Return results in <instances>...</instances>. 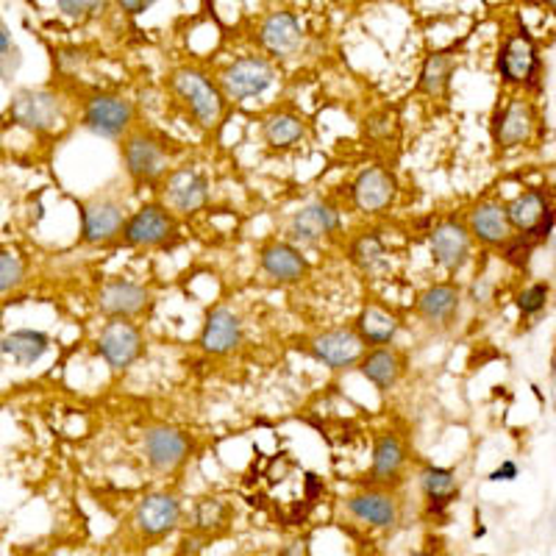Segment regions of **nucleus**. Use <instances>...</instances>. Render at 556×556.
<instances>
[{"label":"nucleus","instance_id":"nucleus-1","mask_svg":"<svg viewBox=\"0 0 556 556\" xmlns=\"http://www.w3.org/2000/svg\"><path fill=\"white\" fill-rule=\"evenodd\" d=\"M9 121L31 134H51L62 128L64 103L51 89H17L9 103Z\"/></svg>","mask_w":556,"mask_h":556},{"label":"nucleus","instance_id":"nucleus-2","mask_svg":"<svg viewBox=\"0 0 556 556\" xmlns=\"http://www.w3.org/2000/svg\"><path fill=\"white\" fill-rule=\"evenodd\" d=\"M173 89L181 98L184 106L190 109L192 121L203 128H212L220 123L223 109H226V98H223L220 87L208 81L198 70H178L173 76Z\"/></svg>","mask_w":556,"mask_h":556},{"label":"nucleus","instance_id":"nucleus-3","mask_svg":"<svg viewBox=\"0 0 556 556\" xmlns=\"http://www.w3.org/2000/svg\"><path fill=\"white\" fill-rule=\"evenodd\" d=\"M276 84V67L262 56H242L228 64L220 76V92L228 101L242 103L262 98Z\"/></svg>","mask_w":556,"mask_h":556},{"label":"nucleus","instance_id":"nucleus-4","mask_svg":"<svg viewBox=\"0 0 556 556\" xmlns=\"http://www.w3.org/2000/svg\"><path fill=\"white\" fill-rule=\"evenodd\" d=\"M134 114L137 112H134V103L128 98L101 92V96L89 98L87 106H84L81 126L96 137L121 139L131 131Z\"/></svg>","mask_w":556,"mask_h":556},{"label":"nucleus","instance_id":"nucleus-5","mask_svg":"<svg viewBox=\"0 0 556 556\" xmlns=\"http://www.w3.org/2000/svg\"><path fill=\"white\" fill-rule=\"evenodd\" d=\"M123 165L137 184H153L167 170V148L151 131H134L123 142Z\"/></svg>","mask_w":556,"mask_h":556},{"label":"nucleus","instance_id":"nucleus-6","mask_svg":"<svg viewBox=\"0 0 556 556\" xmlns=\"http://www.w3.org/2000/svg\"><path fill=\"white\" fill-rule=\"evenodd\" d=\"M128 215L117 198L98 195L81 203V240L87 245H109L123 235Z\"/></svg>","mask_w":556,"mask_h":556},{"label":"nucleus","instance_id":"nucleus-7","mask_svg":"<svg viewBox=\"0 0 556 556\" xmlns=\"http://www.w3.org/2000/svg\"><path fill=\"white\" fill-rule=\"evenodd\" d=\"M176 231L178 226L173 212H167V206H159V203H148V206L134 212L126 220V226H123V242L131 248L165 245L167 240L176 237Z\"/></svg>","mask_w":556,"mask_h":556},{"label":"nucleus","instance_id":"nucleus-8","mask_svg":"<svg viewBox=\"0 0 556 556\" xmlns=\"http://www.w3.org/2000/svg\"><path fill=\"white\" fill-rule=\"evenodd\" d=\"M540 51L534 39L526 31L513 34L506 39L504 51L498 56V73L506 84H515V87H534V81L540 78Z\"/></svg>","mask_w":556,"mask_h":556},{"label":"nucleus","instance_id":"nucleus-9","mask_svg":"<svg viewBox=\"0 0 556 556\" xmlns=\"http://www.w3.org/2000/svg\"><path fill=\"white\" fill-rule=\"evenodd\" d=\"M142 331L131 320H109L98 337V354L114 370L131 367L142 356Z\"/></svg>","mask_w":556,"mask_h":556},{"label":"nucleus","instance_id":"nucleus-10","mask_svg":"<svg viewBox=\"0 0 556 556\" xmlns=\"http://www.w3.org/2000/svg\"><path fill=\"white\" fill-rule=\"evenodd\" d=\"M142 448H146V459L153 470L170 473V470H178L184 462L190 459L192 440L190 434L170 429V426H156V429H151L146 434Z\"/></svg>","mask_w":556,"mask_h":556},{"label":"nucleus","instance_id":"nucleus-11","mask_svg":"<svg viewBox=\"0 0 556 556\" xmlns=\"http://www.w3.org/2000/svg\"><path fill=\"white\" fill-rule=\"evenodd\" d=\"M534 128H538L534 106L526 98H513L504 106V112L498 114V121H495V146H498V151H515V148L529 146L531 137H534Z\"/></svg>","mask_w":556,"mask_h":556},{"label":"nucleus","instance_id":"nucleus-12","mask_svg":"<svg viewBox=\"0 0 556 556\" xmlns=\"http://www.w3.org/2000/svg\"><path fill=\"white\" fill-rule=\"evenodd\" d=\"M429 248H431V256H434V262L443 270L448 273H456L465 267V262L470 260V231L465 223L454 220V217H448V220L437 223L434 228H431V237H429Z\"/></svg>","mask_w":556,"mask_h":556},{"label":"nucleus","instance_id":"nucleus-13","mask_svg":"<svg viewBox=\"0 0 556 556\" xmlns=\"http://www.w3.org/2000/svg\"><path fill=\"white\" fill-rule=\"evenodd\" d=\"M178 520H181V504L170 493L146 495L134 509V526L139 529V534L153 540L167 538L170 531H176Z\"/></svg>","mask_w":556,"mask_h":556},{"label":"nucleus","instance_id":"nucleus-14","mask_svg":"<svg viewBox=\"0 0 556 556\" xmlns=\"http://www.w3.org/2000/svg\"><path fill=\"white\" fill-rule=\"evenodd\" d=\"M351 195L359 212L367 215H379L384 208L392 206L395 195H399V178L392 176L387 167H367L356 176Z\"/></svg>","mask_w":556,"mask_h":556},{"label":"nucleus","instance_id":"nucleus-15","mask_svg":"<svg viewBox=\"0 0 556 556\" xmlns=\"http://www.w3.org/2000/svg\"><path fill=\"white\" fill-rule=\"evenodd\" d=\"M340 212L331 203L315 201L306 203L290 220V240L298 245H317L334 231H340Z\"/></svg>","mask_w":556,"mask_h":556},{"label":"nucleus","instance_id":"nucleus-16","mask_svg":"<svg viewBox=\"0 0 556 556\" xmlns=\"http://www.w3.org/2000/svg\"><path fill=\"white\" fill-rule=\"evenodd\" d=\"M148 301H151V292L128 278H114L98 292V309L109 320H131L139 312H146Z\"/></svg>","mask_w":556,"mask_h":556},{"label":"nucleus","instance_id":"nucleus-17","mask_svg":"<svg viewBox=\"0 0 556 556\" xmlns=\"http://www.w3.org/2000/svg\"><path fill=\"white\" fill-rule=\"evenodd\" d=\"M165 195L178 215H195L208 201V178L198 167H178L167 176Z\"/></svg>","mask_w":556,"mask_h":556},{"label":"nucleus","instance_id":"nucleus-18","mask_svg":"<svg viewBox=\"0 0 556 556\" xmlns=\"http://www.w3.org/2000/svg\"><path fill=\"white\" fill-rule=\"evenodd\" d=\"M362 348L365 345L354 329H331L317 334L309 351L317 362H323L331 370H348L362 359Z\"/></svg>","mask_w":556,"mask_h":556},{"label":"nucleus","instance_id":"nucleus-19","mask_svg":"<svg viewBox=\"0 0 556 556\" xmlns=\"http://www.w3.org/2000/svg\"><path fill=\"white\" fill-rule=\"evenodd\" d=\"M242 320L235 309L228 306H215V309L206 315L201 331V348L212 356H226L231 351H237L242 342Z\"/></svg>","mask_w":556,"mask_h":556},{"label":"nucleus","instance_id":"nucleus-20","mask_svg":"<svg viewBox=\"0 0 556 556\" xmlns=\"http://www.w3.org/2000/svg\"><path fill=\"white\" fill-rule=\"evenodd\" d=\"M260 265L265 276H270L273 281H281V285H295L309 273V262L301 253V248L290 245V242H270V245L262 248Z\"/></svg>","mask_w":556,"mask_h":556},{"label":"nucleus","instance_id":"nucleus-21","mask_svg":"<svg viewBox=\"0 0 556 556\" xmlns=\"http://www.w3.org/2000/svg\"><path fill=\"white\" fill-rule=\"evenodd\" d=\"M260 42L265 45V51L273 56H292L298 48L304 45V28L301 20L292 12H273L270 17L262 23Z\"/></svg>","mask_w":556,"mask_h":556},{"label":"nucleus","instance_id":"nucleus-22","mask_svg":"<svg viewBox=\"0 0 556 556\" xmlns=\"http://www.w3.org/2000/svg\"><path fill=\"white\" fill-rule=\"evenodd\" d=\"M348 513L354 515L362 523H370L376 529H392L399 523L401 509L395 495L381 493V490H367V493H356L348 498Z\"/></svg>","mask_w":556,"mask_h":556},{"label":"nucleus","instance_id":"nucleus-23","mask_svg":"<svg viewBox=\"0 0 556 556\" xmlns=\"http://www.w3.org/2000/svg\"><path fill=\"white\" fill-rule=\"evenodd\" d=\"M506 220L513 226V231H520V235H531L545 217L554 212L551 208V195L545 190H526L520 192L518 198L506 203Z\"/></svg>","mask_w":556,"mask_h":556},{"label":"nucleus","instance_id":"nucleus-24","mask_svg":"<svg viewBox=\"0 0 556 556\" xmlns=\"http://www.w3.org/2000/svg\"><path fill=\"white\" fill-rule=\"evenodd\" d=\"M470 237L484 245H504L513 237V226L506 220V208L498 201H484L470 212L468 220Z\"/></svg>","mask_w":556,"mask_h":556},{"label":"nucleus","instance_id":"nucleus-25","mask_svg":"<svg viewBox=\"0 0 556 556\" xmlns=\"http://www.w3.org/2000/svg\"><path fill=\"white\" fill-rule=\"evenodd\" d=\"M51 351V337L39 329H14L0 340V356L17 367H31Z\"/></svg>","mask_w":556,"mask_h":556},{"label":"nucleus","instance_id":"nucleus-26","mask_svg":"<svg viewBox=\"0 0 556 556\" xmlns=\"http://www.w3.org/2000/svg\"><path fill=\"white\" fill-rule=\"evenodd\" d=\"M359 374L365 376L376 390H392V387L399 384L401 374H404V362H401V356L395 354L392 348L381 345L374 348V351H367V354H362Z\"/></svg>","mask_w":556,"mask_h":556},{"label":"nucleus","instance_id":"nucleus-27","mask_svg":"<svg viewBox=\"0 0 556 556\" xmlns=\"http://www.w3.org/2000/svg\"><path fill=\"white\" fill-rule=\"evenodd\" d=\"M462 304V292L456 285H434L424 292V295L417 298V315L424 317L426 323L431 326H443V323H451L459 312Z\"/></svg>","mask_w":556,"mask_h":556},{"label":"nucleus","instance_id":"nucleus-28","mask_svg":"<svg viewBox=\"0 0 556 556\" xmlns=\"http://www.w3.org/2000/svg\"><path fill=\"white\" fill-rule=\"evenodd\" d=\"M262 137L273 151H290L306 139V121L295 112H276L262 123Z\"/></svg>","mask_w":556,"mask_h":556},{"label":"nucleus","instance_id":"nucleus-29","mask_svg":"<svg viewBox=\"0 0 556 556\" xmlns=\"http://www.w3.org/2000/svg\"><path fill=\"white\" fill-rule=\"evenodd\" d=\"M356 337L362 340V345H390L401 331L399 317L390 315V312L379 309V306H365L356 317Z\"/></svg>","mask_w":556,"mask_h":556},{"label":"nucleus","instance_id":"nucleus-30","mask_svg":"<svg viewBox=\"0 0 556 556\" xmlns=\"http://www.w3.org/2000/svg\"><path fill=\"white\" fill-rule=\"evenodd\" d=\"M406 465V448L401 443L399 434L384 431V434L376 440L374 448V479L376 481H392L399 479V473Z\"/></svg>","mask_w":556,"mask_h":556},{"label":"nucleus","instance_id":"nucleus-31","mask_svg":"<svg viewBox=\"0 0 556 556\" xmlns=\"http://www.w3.org/2000/svg\"><path fill=\"white\" fill-rule=\"evenodd\" d=\"M454 56L448 53H431L420 67V78H417V92H424L429 98H440L448 92L451 78H454Z\"/></svg>","mask_w":556,"mask_h":556},{"label":"nucleus","instance_id":"nucleus-32","mask_svg":"<svg viewBox=\"0 0 556 556\" xmlns=\"http://www.w3.org/2000/svg\"><path fill=\"white\" fill-rule=\"evenodd\" d=\"M420 490H424L426 498L437 506H448L451 501L459 495V484H456V473L451 468H437L429 465L420 473Z\"/></svg>","mask_w":556,"mask_h":556},{"label":"nucleus","instance_id":"nucleus-33","mask_svg":"<svg viewBox=\"0 0 556 556\" xmlns=\"http://www.w3.org/2000/svg\"><path fill=\"white\" fill-rule=\"evenodd\" d=\"M351 262L365 273H379L387 267V245L381 237L362 235L351 242Z\"/></svg>","mask_w":556,"mask_h":556},{"label":"nucleus","instance_id":"nucleus-34","mask_svg":"<svg viewBox=\"0 0 556 556\" xmlns=\"http://www.w3.org/2000/svg\"><path fill=\"white\" fill-rule=\"evenodd\" d=\"M26 276H28L26 262L20 260L17 253L0 248V295L17 290V287L26 281Z\"/></svg>","mask_w":556,"mask_h":556},{"label":"nucleus","instance_id":"nucleus-35","mask_svg":"<svg viewBox=\"0 0 556 556\" xmlns=\"http://www.w3.org/2000/svg\"><path fill=\"white\" fill-rule=\"evenodd\" d=\"M228 520V506L220 498H201L195 504V526L201 531L223 529Z\"/></svg>","mask_w":556,"mask_h":556},{"label":"nucleus","instance_id":"nucleus-36","mask_svg":"<svg viewBox=\"0 0 556 556\" xmlns=\"http://www.w3.org/2000/svg\"><path fill=\"white\" fill-rule=\"evenodd\" d=\"M548 298H551V287L545 281H534V285L526 287L523 292L518 295V309L520 315L526 317H534L548 306Z\"/></svg>","mask_w":556,"mask_h":556},{"label":"nucleus","instance_id":"nucleus-37","mask_svg":"<svg viewBox=\"0 0 556 556\" xmlns=\"http://www.w3.org/2000/svg\"><path fill=\"white\" fill-rule=\"evenodd\" d=\"M20 62L23 59H20V48L14 45L12 31L0 23V76H3V81H9L17 73Z\"/></svg>","mask_w":556,"mask_h":556},{"label":"nucleus","instance_id":"nucleus-38","mask_svg":"<svg viewBox=\"0 0 556 556\" xmlns=\"http://www.w3.org/2000/svg\"><path fill=\"white\" fill-rule=\"evenodd\" d=\"M504 245H506V262H509V265H515V267H526V265H529L531 253H534V245H538V242L531 240V237L520 235V237H515V240L509 237Z\"/></svg>","mask_w":556,"mask_h":556},{"label":"nucleus","instance_id":"nucleus-39","mask_svg":"<svg viewBox=\"0 0 556 556\" xmlns=\"http://www.w3.org/2000/svg\"><path fill=\"white\" fill-rule=\"evenodd\" d=\"M56 7L64 17L81 20V17H92V14L101 12V9L106 7V0H56Z\"/></svg>","mask_w":556,"mask_h":556},{"label":"nucleus","instance_id":"nucleus-40","mask_svg":"<svg viewBox=\"0 0 556 556\" xmlns=\"http://www.w3.org/2000/svg\"><path fill=\"white\" fill-rule=\"evenodd\" d=\"M392 128H395V117H392L387 109H384V112H376L374 117H367V121H365L367 137H374V139L390 137Z\"/></svg>","mask_w":556,"mask_h":556},{"label":"nucleus","instance_id":"nucleus-41","mask_svg":"<svg viewBox=\"0 0 556 556\" xmlns=\"http://www.w3.org/2000/svg\"><path fill=\"white\" fill-rule=\"evenodd\" d=\"M114 3H117V7H121L126 14L137 17V14H146L148 9L156 3V0H114Z\"/></svg>","mask_w":556,"mask_h":556},{"label":"nucleus","instance_id":"nucleus-42","mask_svg":"<svg viewBox=\"0 0 556 556\" xmlns=\"http://www.w3.org/2000/svg\"><path fill=\"white\" fill-rule=\"evenodd\" d=\"M490 479H493V481H513V479H518V465H515V462H504V465H501V468L495 470L493 476H490Z\"/></svg>","mask_w":556,"mask_h":556},{"label":"nucleus","instance_id":"nucleus-43","mask_svg":"<svg viewBox=\"0 0 556 556\" xmlns=\"http://www.w3.org/2000/svg\"><path fill=\"white\" fill-rule=\"evenodd\" d=\"M415 556H431V554H415Z\"/></svg>","mask_w":556,"mask_h":556}]
</instances>
